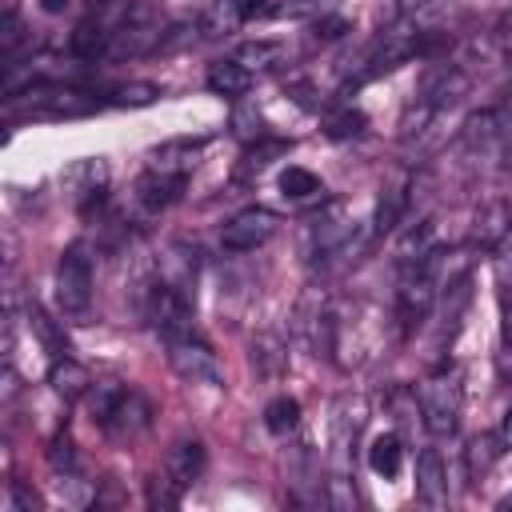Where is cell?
<instances>
[{"label": "cell", "instance_id": "cell-1", "mask_svg": "<svg viewBox=\"0 0 512 512\" xmlns=\"http://www.w3.org/2000/svg\"><path fill=\"white\" fill-rule=\"evenodd\" d=\"M56 300L68 320H84L92 308V256L84 244H68L56 264Z\"/></svg>", "mask_w": 512, "mask_h": 512}, {"label": "cell", "instance_id": "cell-2", "mask_svg": "<svg viewBox=\"0 0 512 512\" xmlns=\"http://www.w3.org/2000/svg\"><path fill=\"white\" fill-rule=\"evenodd\" d=\"M460 400H464V388H460V372H436L420 384V416H424V428L432 436H452L456 432V420H460Z\"/></svg>", "mask_w": 512, "mask_h": 512}, {"label": "cell", "instance_id": "cell-3", "mask_svg": "<svg viewBox=\"0 0 512 512\" xmlns=\"http://www.w3.org/2000/svg\"><path fill=\"white\" fill-rule=\"evenodd\" d=\"M164 344H168V364L180 380H188V384H224V368H220L216 352L196 332L168 336Z\"/></svg>", "mask_w": 512, "mask_h": 512}, {"label": "cell", "instance_id": "cell-4", "mask_svg": "<svg viewBox=\"0 0 512 512\" xmlns=\"http://www.w3.org/2000/svg\"><path fill=\"white\" fill-rule=\"evenodd\" d=\"M144 316H148V324H152L164 340H168V336L196 332V328H192V296L180 292V288H172V284H164V280H156V284L148 288V296H144Z\"/></svg>", "mask_w": 512, "mask_h": 512}, {"label": "cell", "instance_id": "cell-5", "mask_svg": "<svg viewBox=\"0 0 512 512\" xmlns=\"http://www.w3.org/2000/svg\"><path fill=\"white\" fill-rule=\"evenodd\" d=\"M436 280L428 276V268L420 264V268H400V288H396V320H400V332L408 336V332H416L424 320H428V312H432V304H436Z\"/></svg>", "mask_w": 512, "mask_h": 512}, {"label": "cell", "instance_id": "cell-6", "mask_svg": "<svg viewBox=\"0 0 512 512\" xmlns=\"http://www.w3.org/2000/svg\"><path fill=\"white\" fill-rule=\"evenodd\" d=\"M368 420L364 396H340L332 404V472L328 476H352V444Z\"/></svg>", "mask_w": 512, "mask_h": 512}, {"label": "cell", "instance_id": "cell-7", "mask_svg": "<svg viewBox=\"0 0 512 512\" xmlns=\"http://www.w3.org/2000/svg\"><path fill=\"white\" fill-rule=\"evenodd\" d=\"M20 96H28L24 116H32V120H76V116H88V112L100 108L96 96H88L72 84H64V88H28Z\"/></svg>", "mask_w": 512, "mask_h": 512}, {"label": "cell", "instance_id": "cell-8", "mask_svg": "<svg viewBox=\"0 0 512 512\" xmlns=\"http://www.w3.org/2000/svg\"><path fill=\"white\" fill-rule=\"evenodd\" d=\"M276 228H280V216H276L272 208L252 204V208H240V212L224 224L220 244H224L228 252H256V248H264V244L276 236Z\"/></svg>", "mask_w": 512, "mask_h": 512}, {"label": "cell", "instance_id": "cell-9", "mask_svg": "<svg viewBox=\"0 0 512 512\" xmlns=\"http://www.w3.org/2000/svg\"><path fill=\"white\" fill-rule=\"evenodd\" d=\"M416 96H420L424 104H432L436 112H440V108H452V104H460V100L468 96V72L456 68V64H448V60H432V64L420 72Z\"/></svg>", "mask_w": 512, "mask_h": 512}, {"label": "cell", "instance_id": "cell-10", "mask_svg": "<svg viewBox=\"0 0 512 512\" xmlns=\"http://www.w3.org/2000/svg\"><path fill=\"white\" fill-rule=\"evenodd\" d=\"M64 188L76 196V204H80V212L88 216L92 208H100L104 204V184H108V164L100 160V156H84V160H76V164H68L64 168Z\"/></svg>", "mask_w": 512, "mask_h": 512}, {"label": "cell", "instance_id": "cell-11", "mask_svg": "<svg viewBox=\"0 0 512 512\" xmlns=\"http://www.w3.org/2000/svg\"><path fill=\"white\" fill-rule=\"evenodd\" d=\"M148 424H152V404H148L136 388H124V392L116 396V404L108 408V416L100 420V428H104L112 440H136Z\"/></svg>", "mask_w": 512, "mask_h": 512}, {"label": "cell", "instance_id": "cell-12", "mask_svg": "<svg viewBox=\"0 0 512 512\" xmlns=\"http://www.w3.org/2000/svg\"><path fill=\"white\" fill-rule=\"evenodd\" d=\"M184 184H188V176H172V172H156V168H148L140 180H136V204L148 212V216H156V212H164V208H172L180 196H184Z\"/></svg>", "mask_w": 512, "mask_h": 512}, {"label": "cell", "instance_id": "cell-13", "mask_svg": "<svg viewBox=\"0 0 512 512\" xmlns=\"http://www.w3.org/2000/svg\"><path fill=\"white\" fill-rule=\"evenodd\" d=\"M512 232V208L504 200H488L472 216V248L476 252H496Z\"/></svg>", "mask_w": 512, "mask_h": 512}, {"label": "cell", "instance_id": "cell-14", "mask_svg": "<svg viewBox=\"0 0 512 512\" xmlns=\"http://www.w3.org/2000/svg\"><path fill=\"white\" fill-rule=\"evenodd\" d=\"M48 384H52V392L64 400V404H72V400H84L88 392H92V372L80 364V360H72V356H56L52 360V368H48Z\"/></svg>", "mask_w": 512, "mask_h": 512}, {"label": "cell", "instance_id": "cell-15", "mask_svg": "<svg viewBox=\"0 0 512 512\" xmlns=\"http://www.w3.org/2000/svg\"><path fill=\"white\" fill-rule=\"evenodd\" d=\"M416 496L428 508H440L448 500V472H444V460L436 448H424L416 456Z\"/></svg>", "mask_w": 512, "mask_h": 512}, {"label": "cell", "instance_id": "cell-16", "mask_svg": "<svg viewBox=\"0 0 512 512\" xmlns=\"http://www.w3.org/2000/svg\"><path fill=\"white\" fill-rule=\"evenodd\" d=\"M436 252V224L432 220H416L400 232L396 240V264L400 268H420L428 256Z\"/></svg>", "mask_w": 512, "mask_h": 512}, {"label": "cell", "instance_id": "cell-17", "mask_svg": "<svg viewBox=\"0 0 512 512\" xmlns=\"http://www.w3.org/2000/svg\"><path fill=\"white\" fill-rule=\"evenodd\" d=\"M204 464H208V452H204V444H200V440H180V444H172V448H168L164 472H168V476H172L180 488H192V484L200 480Z\"/></svg>", "mask_w": 512, "mask_h": 512}, {"label": "cell", "instance_id": "cell-18", "mask_svg": "<svg viewBox=\"0 0 512 512\" xmlns=\"http://www.w3.org/2000/svg\"><path fill=\"white\" fill-rule=\"evenodd\" d=\"M200 148H204V140H168V144H160V148L148 152V168L172 172V176H188L196 168Z\"/></svg>", "mask_w": 512, "mask_h": 512}, {"label": "cell", "instance_id": "cell-19", "mask_svg": "<svg viewBox=\"0 0 512 512\" xmlns=\"http://www.w3.org/2000/svg\"><path fill=\"white\" fill-rule=\"evenodd\" d=\"M240 24H244V16H240L236 0H208V4L196 12V32H200L204 40H224V36H232Z\"/></svg>", "mask_w": 512, "mask_h": 512}, {"label": "cell", "instance_id": "cell-20", "mask_svg": "<svg viewBox=\"0 0 512 512\" xmlns=\"http://www.w3.org/2000/svg\"><path fill=\"white\" fill-rule=\"evenodd\" d=\"M204 84H208L216 96L240 100V96L252 88V72H248L240 60H216V64H208V76H204Z\"/></svg>", "mask_w": 512, "mask_h": 512}, {"label": "cell", "instance_id": "cell-21", "mask_svg": "<svg viewBox=\"0 0 512 512\" xmlns=\"http://www.w3.org/2000/svg\"><path fill=\"white\" fill-rule=\"evenodd\" d=\"M160 280L172 284V288H180V292H188L192 280H196V252L184 248V244H172V248L160 256ZM188 296H192V292H188Z\"/></svg>", "mask_w": 512, "mask_h": 512}, {"label": "cell", "instance_id": "cell-22", "mask_svg": "<svg viewBox=\"0 0 512 512\" xmlns=\"http://www.w3.org/2000/svg\"><path fill=\"white\" fill-rule=\"evenodd\" d=\"M368 464H372L376 476L392 480V476L400 472V464H404V444H400V436H396V432H380V436L368 444Z\"/></svg>", "mask_w": 512, "mask_h": 512}, {"label": "cell", "instance_id": "cell-23", "mask_svg": "<svg viewBox=\"0 0 512 512\" xmlns=\"http://www.w3.org/2000/svg\"><path fill=\"white\" fill-rule=\"evenodd\" d=\"M500 132H504L500 112H496V108H484V112L468 116V124H464V144H468L472 152H484V148H492V144L500 140Z\"/></svg>", "mask_w": 512, "mask_h": 512}, {"label": "cell", "instance_id": "cell-24", "mask_svg": "<svg viewBox=\"0 0 512 512\" xmlns=\"http://www.w3.org/2000/svg\"><path fill=\"white\" fill-rule=\"evenodd\" d=\"M404 208H408V188H404V184H388V188H380L372 228H376V232H392V228L400 224Z\"/></svg>", "mask_w": 512, "mask_h": 512}, {"label": "cell", "instance_id": "cell-25", "mask_svg": "<svg viewBox=\"0 0 512 512\" xmlns=\"http://www.w3.org/2000/svg\"><path fill=\"white\" fill-rule=\"evenodd\" d=\"M500 456H504V444H500L496 432H480V436H472V440H468V472H472V480H480Z\"/></svg>", "mask_w": 512, "mask_h": 512}, {"label": "cell", "instance_id": "cell-26", "mask_svg": "<svg viewBox=\"0 0 512 512\" xmlns=\"http://www.w3.org/2000/svg\"><path fill=\"white\" fill-rule=\"evenodd\" d=\"M264 428H268L272 436H288V432H296V428H300V404H296L292 396H276V400H268V408H264Z\"/></svg>", "mask_w": 512, "mask_h": 512}, {"label": "cell", "instance_id": "cell-27", "mask_svg": "<svg viewBox=\"0 0 512 512\" xmlns=\"http://www.w3.org/2000/svg\"><path fill=\"white\" fill-rule=\"evenodd\" d=\"M104 96H108V104H116V108H144V104H152V100L160 96V88H156L152 80H132V84L108 88Z\"/></svg>", "mask_w": 512, "mask_h": 512}, {"label": "cell", "instance_id": "cell-28", "mask_svg": "<svg viewBox=\"0 0 512 512\" xmlns=\"http://www.w3.org/2000/svg\"><path fill=\"white\" fill-rule=\"evenodd\" d=\"M232 132L244 140V144H256V140H264V116H260V108L252 104V100H236V108H232Z\"/></svg>", "mask_w": 512, "mask_h": 512}, {"label": "cell", "instance_id": "cell-29", "mask_svg": "<svg viewBox=\"0 0 512 512\" xmlns=\"http://www.w3.org/2000/svg\"><path fill=\"white\" fill-rule=\"evenodd\" d=\"M288 152V140H256V144H248V152H244V160H240V176H260L276 156H284Z\"/></svg>", "mask_w": 512, "mask_h": 512}, {"label": "cell", "instance_id": "cell-30", "mask_svg": "<svg viewBox=\"0 0 512 512\" xmlns=\"http://www.w3.org/2000/svg\"><path fill=\"white\" fill-rule=\"evenodd\" d=\"M280 192L288 196V200H308V196H320L324 192V184H320V176L316 172H308V168H284L280 172Z\"/></svg>", "mask_w": 512, "mask_h": 512}, {"label": "cell", "instance_id": "cell-31", "mask_svg": "<svg viewBox=\"0 0 512 512\" xmlns=\"http://www.w3.org/2000/svg\"><path fill=\"white\" fill-rule=\"evenodd\" d=\"M388 412L396 416L400 428H416V424H424V416H420V400H416V392L404 388V384H396V388L388 392Z\"/></svg>", "mask_w": 512, "mask_h": 512}, {"label": "cell", "instance_id": "cell-32", "mask_svg": "<svg viewBox=\"0 0 512 512\" xmlns=\"http://www.w3.org/2000/svg\"><path fill=\"white\" fill-rule=\"evenodd\" d=\"M28 320H32V332L40 336V344L52 352V360L56 356H68V348H64V336H60V328L52 324V316L40 308V304H28Z\"/></svg>", "mask_w": 512, "mask_h": 512}, {"label": "cell", "instance_id": "cell-33", "mask_svg": "<svg viewBox=\"0 0 512 512\" xmlns=\"http://www.w3.org/2000/svg\"><path fill=\"white\" fill-rule=\"evenodd\" d=\"M364 112L360 108H336V112H328L324 116V132L332 136V140H348V136H360L364 132Z\"/></svg>", "mask_w": 512, "mask_h": 512}, {"label": "cell", "instance_id": "cell-34", "mask_svg": "<svg viewBox=\"0 0 512 512\" xmlns=\"http://www.w3.org/2000/svg\"><path fill=\"white\" fill-rule=\"evenodd\" d=\"M280 44L276 40H248V44H240L236 48V60L244 64V68H272L276 60H280Z\"/></svg>", "mask_w": 512, "mask_h": 512}, {"label": "cell", "instance_id": "cell-35", "mask_svg": "<svg viewBox=\"0 0 512 512\" xmlns=\"http://www.w3.org/2000/svg\"><path fill=\"white\" fill-rule=\"evenodd\" d=\"M432 116H436V108H432V104H424V100L416 96V100L404 108V116H400V136H404V140L420 136V132H424V124H428Z\"/></svg>", "mask_w": 512, "mask_h": 512}, {"label": "cell", "instance_id": "cell-36", "mask_svg": "<svg viewBox=\"0 0 512 512\" xmlns=\"http://www.w3.org/2000/svg\"><path fill=\"white\" fill-rule=\"evenodd\" d=\"M20 44H24V24H20L16 12H4V20H0V56L4 60H16V48Z\"/></svg>", "mask_w": 512, "mask_h": 512}, {"label": "cell", "instance_id": "cell-37", "mask_svg": "<svg viewBox=\"0 0 512 512\" xmlns=\"http://www.w3.org/2000/svg\"><path fill=\"white\" fill-rule=\"evenodd\" d=\"M48 464L60 472V476H76V444L68 440V436H56L52 440V448H48Z\"/></svg>", "mask_w": 512, "mask_h": 512}, {"label": "cell", "instance_id": "cell-38", "mask_svg": "<svg viewBox=\"0 0 512 512\" xmlns=\"http://www.w3.org/2000/svg\"><path fill=\"white\" fill-rule=\"evenodd\" d=\"M500 372L512 376V300L508 296L500 308Z\"/></svg>", "mask_w": 512, "mask_h": 512}, {"label": "cell", "instance_id": "cell-39", "mask_svg": "<svg viewBox=\"0 0 512 512\" xmlns=\"http://www.w3.org/2000/svg\"><path fill=\"white\" fill-rule=\"evenodd\" d=\"M348 32H352V20H348V16H320V20L312 24V36L324 40V44H332V40H340V36H348Z\"/></svg>", "mask_w": 512, "mask_h": 512}, {"label": "cell", "instance_id": "cell-40", "mask_svg": "<svg viewBox=\"0 0 512 512\" xmlns=\"http://www.w3.org/2000/svg\"><path fill=\"white\" fill-rule=\"evenodd\" d=\"M8 500H12V508H16V512H40V508H44V500H40L28 484H20V480H12V484H8Z\"/></svg>", "mask_w": 512, "mask_h": 512}, {"label": "cell", "instance_id": "cell-41", "mask_svg": "<svg viewBox=\"0 0 512 512\" xmlns=\"http://www.w3.org/2000/svg\"><path fill=\"white\" fill-rule=\"evenodd\" d=\"M236 8H240L244 20H252V16H268V12H272L268 0H236Z\"/></svg>", "mask_w": 512, "mask_h": 512}, {"label": "cell", "instance_id": "cell-42", "mask_svg": "<svg viewBox=\"0 0 512 512\" xmlns=\"http://www.w3.org/2000/svg\"><path fill=\"white\" fill-rule=\"evenodd\" d=\"M436 0H400V16L404 20H412V16H420V12H428Z\"/></svg>", "mask_w": 512, "mask_h": 512}, {"label": "cell", "instance_id": "cell-43", "mask_svg": "<svg viewBox=\"0 0 512 512\" xmlns=\"http://www.w3.org/2000/svg\"><path fill=\"white\" fill-rule=\"evenodd\" d=\"M496 436H500V444H504V452H512V408L504 412V420H500V428H496Z\"/></svg>", "mask_w": 512, "mask_h": 512}, {"label": "cell", "instance_id": "cell-44", "mask_svg": "<svg viewBox=\"0 0 512 512\" xmlns=\"http://www.w3.org/2000/svg\"><path fill=\"white\" fill-rule=\"evenodd\" d=\"M40 8L56 16V12H64V8H68V0H40Z\"/></svg>", "mask_w": 512, "mask_h": 512}]
</instances>
